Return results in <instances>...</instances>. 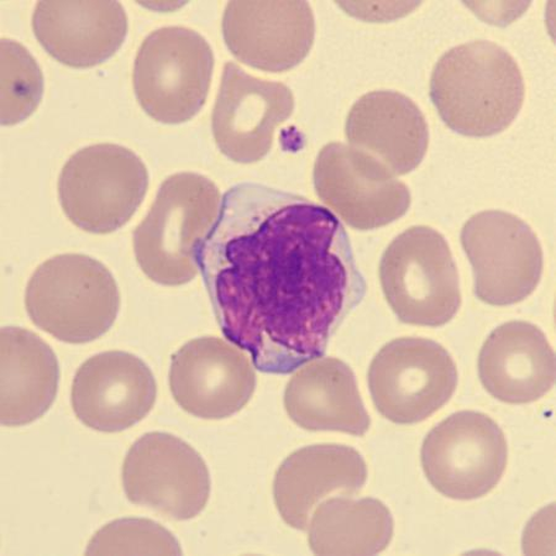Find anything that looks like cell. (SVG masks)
I'll list each match as a JSON object with an SVG mask.
<instances>
[{"mask_svg": "<svg viewBox=\"0 0 556 556\" xmlns=\"http://www.w3.org/2000/svg\"><path fill=\"white\" fill-rule=\"evenodd\" d=\"M197 263L223 334L265 374H291L325 355L366 291L337 215L265 185L224 194Z\"/></svg>", "mask_w": 556, "mask_h": 556, "instance_id": "1", "label": "cell"}, {"mask_svg": "<svg viewBox=\"0 0 556 556\" xmlns=\"http://www.w3.org/2000/svg\"><path fill=\"white\" fill-rule=\"evenodd\" d=\"M525 97V78L515 58L491 41L451 49L430 77V100L446 127L464 137L505 131L521 112Z\"/></svg>", "mask_w": 556, "mask_h": 556, "instance_id": "2", "label": "cell"}, {"mask_svg": "<svg viewBox=\"0 0 556 556\" xmlns=\"http://www.w3.org/2000/svg\"><path fill=\"white\" fill-rule=\"evenodd\" d=\"M218 187L199 174L165 179L147 218L134 231V253L150 280L181 286L199 274L197 254L217 223Z\"/></svg>", "mask_w": 556, "mask_h": 556, "instance_id": "3", "label": "cell"}, {"mask_svg": "<svg viewBox=\"0 0 556 556\" xmlns=\"http://www.w3.org/2000/svg\"><path fill=\"white\" fill-rule=\"evenodd\" d=\"M25 307L36 327L70 344L101 338L121 308L113 275L97 260L80 254L48 260L30 278Z\"/></svg>", "mask_w": 556, "mask_h": 556, "instance_id": "4", "label": "cell"}, {"mask_svg": "<svg viewBox=\"0 0 556 556\" xmlns=\"http://www.w3.org/2000/svg\"><path fill=\"white\" fill-rule=\"evenodd\" d=\"M380 281L386 301L406 325L443 327L462 306L450 244L429 227H412L392 241L381 258Z\"/></svg>", "mask_w": 556, "mask_h": 556, "instance_id": "5", "label": "cell"}, {"mask_svg": "<svg viewBox=\"0 0 556 556\" xmlns=\"http://www.w3.org/2000/svg\"><path fill=\"white\" fill-rule=\"evenodd\" d=\"M148 187V169L138 155L115 143H97L67 161L59 179V197L76 227L110 235L136 214Z\"/></svg>", "mask_w": 556, "mask_h": 556, "instance_id": "6", "label": "cell"}, {"mask_svg": "<svg viewBox=\"0 0 556 556\" xmlns=\"http://www.w3.org/2000/svg\"><path fill=\"white\" fill-rule=\"evenodd\" d=\"M213 68V51L202 35L166 26L142 42L134 64V91L152 119L186 123L207 101Z\"/></svg>", "mask_w": 556, "mask_h": 556, "instance_id": "7", "label": "cell"}, {"mask_svg": "<svg viewBox=\"0 0 556 556\" xmlns=\"http://www.w3.org/2000/svg\"><path fill=\"white\" fill-rule=\"evenodd\" d=\"M462 245L473 271V292L490 306L525 301L541 282L543 249L535 232L516 215L485 211L462 230Z\"/></svg>", "mask_w": 556, "mask_h": 556, "instance_id": "8", "label": "cell"}, {"mask_svg": "<svg viewBox=\"0 0 556 556\" xmlns=\"http://www.w3.org/2000/svg\"><path fill=\"white\" fill-rule=\"evenodd\" d=\"M421 466L432 486L453 500H477L498 485L507 466L506 437L495 420L463 410L430 430Z\"/></svg>", "mask_w": 556, "mask_h": 556, "instance_id": "9", "label": "cell"}, {"mask_svg": "<svg viewBox=\"0 0 556 556\" xmlns=\"http://www.w3.org/2000/svg\"><path fill=\"white\" fill-rule=\"evenodd\" d=\"M374 405L396 425H416L453 397L457 370L441 344L424 338H400L384 345L369 370Z\"/></svg>", "mask_w": 556, "mask_h": 556, "instance_id": "10", "label": "cell"}, {"mask_svg": "<svg viewBox=\"0 0 556 556\" xmlns=\"http://www.w3.org/2000/svg\"><path fill=\"white\" fill-rule=\"evenodd\" d=\"M125 495L175 521L199 516L210 500L207 465L192 446L167 433H149L132 444L123 465Z\"/></svg>", "mask_w": 556, "mask_h": 556, "instance_id": "11", "label": "cell"}, {"mask_svg": "<svg viewBox=\"0 0 556 556\" xmlns=\"http://www.w3.org/2000/svg\"><path fill=\"white\" fill-rule=\"evenodd\" d=\"M313 181L321 202L357 230L389 226L410 207L405 184L378 160L345 143L331 142L320 150Z\"/></svg>", "mask_w": 556, "mask_h": 556, "instance_id": "12", "label": "cell"}, {"mask_svg": "<svg viewBox=\"0 0 556 556\" xmlns=\"http://www.w3.org/2000/svg\"><path fill=\"white\" fill-rule=\"evenodd\" d=\"M169 388L187 414L203 419L228 418L253 397V358L217 337L191 340L173 356Z\"/></svg>", "mask_w": 556, "mask_h": 556, "instance_id": "13", "label": "cell"}, {"mask_svg": "<svg viewBox=\"0 0 556 556\" xmlns=\"http://www.w3.org/2000/svg\"><path fill=\"white\" fill-rule=\"evenodd\" d=\"M294 111L291 89L247 74L235 62L223 70L212 115L215 142L239 164H254L273 148L275 130Z\"/></svg>", "mask_w": 556, "mask_h": 556, "instance_id": "14", "label": "cell"}, {"mask_svg": "<svg viewBox=\"0 0 556 556\" xmlns=\"http://www.w3.org/2000/svg\"><path fill=\"white\" fill-rule=\"evenodd\" d=\"M222 29L232 55L273 74L299 66L316 38V22L306 2H231Z\"/></svg>", "mask_w": 556, "mask_h": 556, "instance_id": "15", "label": "cell"}, {"mask_svg": "<svg viewBox=\"0 0 556 556\" xmlns=\"http://www.w3.org/2000/svg\"><path fill=\"white\" fill-rule=\"evenodd\" d=\"M150 367L125 352L98 354L79 367L72 384V408L98 432L118 433L146 418L156 402Z\"/></svg>", "mask_w": 556, "mask_h": 556, "instance_id": "16", "label": "cell"}, {"mask_svg": "<svg viewBox=\"0 0 556 556\" xmlns=\"http://www.w3.org/2000/svg\"><path fill=\"white\" fill-rule=\"evenodd\" d=\"M33 29L41 47L61 64L88 68L103 64L122 48L128 16L118 2H40Z\"/></svg>", "mask_w": 556, "mask_h": 556, "instance_id": "17", "label": "cell"}, {"mask_svg": "<svg viewBox=\"0 0 556 556\" xmlns=\"http://www.w3.org/2000/svg\"><path fill=\"white\" fill-rule=\"evenodd\" d=\"M345 136L350 147L378 160L396 177L415 172L429 147L424 113L394 91L363 96L348 115Z\"/></svg>", "mask_w": 556, "mask_h": 556, "instance_id": "18", "label": "cell"}, {"mask_svg": "<svg viewBox=\"0 0 556 556\" xmlns=\"http://www.w3.org/2000/svg\"><path fill=\"white\" fill-rule=\"evenodd\" d=\"M479 376L492 397L509 405L541 400L555 383V354L543 331L527 321L493 330L479 356Z\"/></svg>", "mask_w": 556, "mask_h": 556, "instance_id": "19", "label": "cell"}, {"mask_svg": "<svg viewBox=\"0 0 556 556\" xmlns=\"http://www.w3.org/2000/svg\"><path fill=\"white\" fill-rule=\"evenodd\" d=\"M367 480V466L353 447L321 444L287 457L276 472L275 504L283 521L306 531L314 509L330 493H355Z\"/></svg>", "mask_w": 556, "mask_h": 556, "instance_id": "20", "label": "cell"}, {"mask_svg": "<svg viewBox=\"0 0 556 556\" xmlns=\"http://www.w3.org/2000/svg\"><path fill=\"white\" fill-rule=\"evenodd\" d=\"M285 408L303 429L334 430L356 437L371 426L355 375L342 361L318 357L301 366L285 391Z\"/></svg>", "mask_w": 556, "mask_h": 556, "instance_id": "21", "label": "cell"}, {"mask_svg": "<svg viewBox=\"0 0 556 556\" xmlns=\"http://www.w3.org/2000/svg\"><path fill=\"white\" fill-rule=\"evenodd\" d=\"M59 362L52 349L33 331L2 330V408L7 427L33 424L52 406L59 390Z\"/></svg>", "mask_w": 556, "mask_h": 556, "instance_id": "22", "label": "cell"}, {"mask_svg": "<svg viewBox=\"0 0 556 556\" xmlns=\"http://www.w3.org/2000/svg\"><path fill=\"white\" fill-rule=\"evenodd\" d=\"M308 534L317 555H375L388 548L393 518L375 498H330L314 509Z\"/></svg>", "mask_w": 556, "mask_h": 556, "instance_id": "23", "label": "cell"}, {"mask_svg": "<svg viewBox=\"0 0 556 556\" xmlns=\"http://www.w3.org/2000/svg\"><path fill=\"white\" fill-rule=\"evenodd\" d=\"M43 76L38 62L23 45L2 40V124L14 125L29 118L39 106Z\"/></svg>", "mask_w": 556, "mask_h": 556, "instance_id": "24", "label": "cell"}, {"mask_svg": "<svg viewBox=\"0 0 556 556\" xmlns=\"http://www.w3.org/2000/svg\"><path fill=\"white\" fill-rule=\"evenodd\" d=\"M87 555H179L181 546L164 527L149 519H119L106 525L89 542Z\"/></svg>", "mask_w": 556, "mask_h": 556, "instance_id": "25", "label": "cell"}]
</instances>
